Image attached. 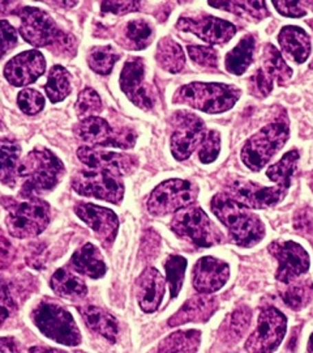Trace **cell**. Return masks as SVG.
<instances>
[{
    "instance_id": "obj_1",
    "label": "cell",
    "mask_w": 313,
    "mask_h": 353,
    "mask_svg": "<svg viewBox=\"0 0 313 353\" xmlns=\"http://www.w3.org/2000/svg\"><path fill=\"white\" fill-rule=\"evenodd\" d=\"M19 16L20 33L28 43L36 48H49L51 52L61 57L75 55V37L61 30L50 14L36 7H24Z\"/></svg>"
},
{
    "instance_id": "obj_2",
    "label": "cell",
    "mask_w": 313,
    "mask_h": 353,
    "mask_svg": "<svg viewBox=\"0 0 313 353\" xmlns=\"http://www.w3.org/2000/svg\"><path fill=\"white\" fill-rule=\"evenodd\" d=\"M213 214L225 225L234 243L241 248L255 246L263 240L265 228L250 208L235 202L227 194H217L211 203Z\"/></svg>"
},
{
    "instance_id": "obj_3",
    "label": "cell",
    "mask_w": 313,
    "mask_h": 353,
    "mask_svg": "<svg viewBox=\"0 0 313 353\" xmlns=\"http://www.w3.org/2000/svg\"><path fill=\"white\" fill-rule=\"evenodd\" d=\"M63 176L62 161L47 150L29 152L19 165V176L23 179L21 194L28 199L55 189Z\"/></svg>"
},
{
    "instance_id": "obj_4",
    "label": "cell",
    "mask_w": 313,
    "mask_h": 353,
    "mask_svg": "<svg viewBox=\"0 0 313 353\" xmlns=\"http://www.w3.org/2000/svg\"><path fill=\"white\" fill-rule=\"evenodd\" d=\"M240 89L234 85L217 83H191L176 92L174 101L204 113H225L240 97Z\"/></svg>"
},
{
    "instance_id": "obj_5",
    "label": "cell",
    "mask_w": 313,
    "mask_h": 353,
    "mask_svg": "<svg viewBox=\"0 0 313 353\" xmlns=\"http://www.w3.org/2000/svg\"><path fill=\"white\" fill-rule=\"evenodd\" d=\"M288 137L290 127L288 119L278 118L246 141L240 153L243 163L253 172L261 170L277 152L282 150Z\"/></svg>"
},
{
    "instance_id": "obj_6",
    "label": "cell",
    "mask_w": 313,
    "mask_h": 353,
    "mask_svg": "<svg viewBox=\"0 0 313 353\" xmlns=\"http://www.w3.org/2000/svg\"><path fill=\"white\" fill-rule=\"evenodd\" d=\"M32 319L38 330L51 341L68 347L81 343V334L74 316L59 303L41 301L34 307Z\"/></svg>"
},
{
    "instance_id": "obj_7",
    "label": "cell",
    "mask_w": 313,
    "mask_h": 353,
    "mask_svg": "<svg viewBox=\"0 0 313 353\" xmlns=\"http://www.w3.org/2000/svg\"><path fill=\"white\" fill-rule=\"evenodd\" d=\"M170 227L177 237L201 248L214 246L224 241L222 232L214 225L208 214L197 205L191 204L177 211L171 220Z\"/></svg>"
},
{
    "instance_id": "obj_8",
    "label": "cell",
    "mask_w": 313,
    "mask_h": 353,
    "mask_svg": "<svg viewBox=\"0 0 313 353\" xmlns=\"http://www.w3.org/2000/svg\"><path fill=\"white\" fill-rule=\"evenodd\" d=\"M123 173L113 169L81 170L72 179L77 194L120 204L125 196Z\"/></svg>"
},
{
    "instance_id": "obj_9",
    "label": "cell",
    "mask_w": 313,
    "mask_h": 353,
    "mask_svg": "<svg viewBox=\"0 0 313 353\" xmlns=\"http://www.w3.org/2000/svg\"><path fill=\"white\" fill-rule=\"evenodd\" d=\"M50 223V207L37 198L14 204L10 208L6 224L16 239H33L41 234Z\"/></svg>"
},
{
    "instance_id": "obj_10",
    "label": "cell",
    "mask_w": 313,
    "mask_h": 353,
    "mask_svg": "<svg viewBox=\"0 0 313 353\" xmlns=\"http://www.w3.org/2000/svg\"><path fill=\"white\" fill-rule=\"evenodd\" d=\"M288 327V319L278 309L268 306L261 310L257 326L246 343L248 353H272L281 345Z\"/></svg>"
},
{
    "instance_id": "obj_11",
    "label": "cell",
    "mask_w": 313,
    "mask_h": 353,
    "mask_svg": "<svg viewBox=\"0 0 313 353\" xmlns=\"http://www.w3.org/2000/svg\"><path fill=\"white\" fill-rule=\"evenodd\" d=\"M76 135L89 145L115 147L129 150L135 145L136 135L129 128L114 130L105 119L100 117H91L81 121L75 127Z\"/></svg>"
},
{
    "instance_id": "obj_12",
    "label": "cell",
    "mask_w": 313,
    "mask_h": 353,
    "mask_svg": "<svg viewBox=\"0 0 313 353\" xmlns=\"http://www.w3.org/2000/svg\"><path fill=\"white\" fill-rule=\"evenodd\" d=\"M196 199V189L183 179H170L153 190L148 199V211L154 216L174 214Z\"/></svg>"
},
{
    "instance_id": "obj_13",
    "label": "cell",
    "mask_w": 313,
    "mask_h": 353,
    "mask_svg": "<svg viewBox=\"0 0 313 353\" xmlns=\"http://www.w3.org/2000/svg\"><path fill=\"white\" fill-rule=\"evenodd\" d=\"M171 125L174 127L171 135V152L176 160L183 161L200 147L208 131L201 118L187 112H177L173 117Z\"/></svg>"
},
{
    "instance_id": "obj_14",
    "label": "cell",
    "mask_w": 313,
    "mask_h": 353,
    "mask_svg": "<svg viewBox=\"0 0 313 353\" xmlns=\"http://www.w3.org/2000/svg\"><path fill=\"white\" fill-rule=\"evenodd\" d=\"M227 195L248 208H268L281 202L288 194V188L273 186L263 188L246 179L230 181L226 186Z\"/></svg>"
},
{
    "instance_id": "obj_15",
    "label": "cell",
    "mask_w": 313,
    "mask_h": 353,
    "mask_svg": "<svg viewBox=\"0 0 313 353\" xmlns=\"http://www.w3.org/2000/svg\"><path fill=\"white\" fill-rule=\"evenodd\" d=\"M269 252L278 261L277 280L283 284L298 280L310 268V255L296 242H273L269 246Z\"/></svg>"
},
{
    "instance_id": "obj_16",
    "label": "cell",
    "mask_w": 313,
    "mask_h": 353,
    "mask_svg": "<svg viewBox=\"0 0 313 353\" xmlns=\"http://www.w3.org/2000/svg\"><path fill=\"white\" fill-rule=\"evenodd\" d=\"M176 28L183 32L193 33L211 45H224L235 36L237 28L218 17L201 14L197 17H180Z\"/></svg>"
},
{
    "instance_id": "obj_17",
    "label": "cell",
    "mask_w": 313,
    "mask_h": 353,
    "mask_svg": "<svg viewBox=\"0 0 313 353\" xmlns=\"http://www.w3.org/2000/svg\"><path fill=\"white\" fill-rule=\"evenodd\" d=\"M45 68L46 61L39 51H25L6 64L4 76L14 87H25L43 75Z\"/></svg>"
},
{
    "instance_id": "obj_18",
    "label": "cell",
    "mask_w": 313,
    "mask_h": 353,
    "mask_svg": "<svg viewBox=\"0 0 313 353\" xmlns=\"http://www.w3.org/2000/svg\"><path fill=\"white\" fill-rule=\"evenodd\" d=\"M120 88L127 97L142 110H151L153 108L154 101L145 85V64L141 58L125 64L120 75Z\"/></svg>"
},
{
    "instance_id": "obj_19",
    "label": "cell",
    "mask_w": 313,
    "mask_h": 353,
    "mask_svg": "<svg viewBox=\"0 0 313 353\" xmlns=\"http://www.w3.org/2000/svg\"><path fill=\"white\" fill-rule=\"evenodd\" d=\"M75 212L103 243H111L115 240L119 221L111 210L89 203H78L75 205Z\"/></svg>"
},
{
    "instance_id": "obj_20",
    "label": "cell",
    "mask_w": 313,
    "mask_h": 353,
    "mask_svg": "<svg viewBox=\"0 0 313 353\" xmlns=\"http://www.w3.org/2000/svg\"><path fill=\"white\" fill-rule=\"evenodd\" d=\"M228 278V265L213 256H204L199 259L192 271L193 287L201 294H209L221 290Z\"/></svg>"
},
{
    "instance_id": "obj_21",
    "label": "cell",
    "mask_w": 313,
    "mask_h": 353,
    "mask_svg": "<svg viewBox=\"0 0 313 353\" xmlns=\"http://www.w3.org/2000/svg\"><path fill=\"white\" fill-rule=\"evenodd\" d=\"M166 281L161 272L153 267L144 270L136 280V297L138 305L145 313L155 312L162 303Z\"/></svg>"
},
{
    "instance_id": "obj_22",
    "label": "cell",
    "mask_w": 313,
    "mask_h": 353,
    "mask_svg": "<svg viewBox=\"0 0 313 353\" xmlns=\"http://www.w3.org/2000/svg\"><path fill=\"white\" fill-rule=\"evenodd\" d=\"M77 157L88 169H113L123 174H129L136 168V159L128 154H120L115 152H103L83 147L77 151Z\"/></svg>"
},
{
    "instance_id": "obj_23",
    "label": "cell",
    "mask_w": 313,
    "mask_h": 353,
    "mask_svg": "<svg viewBox=\"0 0 313 353\" xmlns=\"http://www.w3.org/2000/svg\"><path fill=\"white\" fill-rule=\"evenodd\" d=\"M217 309V299L206 294L195 296L191 300H188L187 303L177 310V313L169 319V326L175 327L191 322L205 323L212 318Z\"/></svg>"
},
{
    "instance_id": "obj_24",
    "label": "cell",
    "mask_w": 313,
    "mask_h": 353,
    "mask_svg": "<svg viewBox=\"0 0 313 353\" xmlns=\"http://www.w3.org/2000/svg\"><path fill=\"white\" fill-rule=\"evenodd\" d=\"M50 285L55 294L68 301H81L88 293L84 280L77 276L72 270L67 268L56 270L51 278Z\"/></svg>"
},
{
    "instance_id": "obj_25",
    "label": "cell",
    "mask_w": 313,
    "mask_h": 353,
    "mask_svg": "<svg viewBox=\"0 0 313 353\" xmlns=\"http://www.w3.org/2000/svg\"><path fill=\"white\" fill-rule=\"evenodd\" d=\"M78 313L83 316L85 325L90 331L97 332L100 336L106 338L107 341H115L118 338V322L115 316H111L109 312L100 309L98 306H78Z\"/></svg>"
},
{
    "instance_id": "obj_26",
    "label": "cell",
    "mask_w": 313,
    "mask_h": 353,
    "mask_svg": "<svg viewBox=\"0 0 313 353\" xmlns=\"http://www.w3.org/2000/svg\"><path fill=\"white\" fill-rule=\"evenodd\" d=\"M278 42L296 63L305 62L312 49L310 36L299 26H285L278 36Z\"/></svg>"
},
{
    "instance_id": "obj_27",
    "label": "cell",
    "mask_w": 313,
    "mask_h": 353,
    "mask_svg": "<svg viewBox=\"0 0 313 353\" xmlns=\"http://www.w3.org/2000/svg\"><path fill=\"white\" fill-rule=\"evenodd\" d=\"M74 271L77 274L85 275L90 279H100L106 274V265L103 262L100 250L87 243L72 255L71 263Z\"/></svg>"
},
{
    "instance_id": "obj_28",
    "label": "cell",
    "mask_w": 313,
    "mask_h": 353,
    "mask_svg": "<svg viewBox=\"0 0 313 353\" xmlns=\"http://www.w3.org/2000/svg\"><path fill=\"white\" fill-rule=\"evenodd\" d=\"M21 148L11 140H0V183L13 188L19 176Z\"/></svg>"
},
{
    "instance_id": "obj_29",
    "label": "cell",
    "mask_w": 313,
    "mask_h": 353,
    "mask_svg": "<svg viewBox=\"0 0 313 353\" xmlns=\"http://www.w3.org/2000/svg\"><path fill=\"white\" fill-rule=\"evenodd\" d=\"M155 59L163 70L171 74L180 72L186 64V57L182 46L170 37L162 38L160 41L155 51Z\"/></svg>"
},
{
    "instance_id": "obj_30",
    "label": "cell",
    "mask_w": 313,
    "mask_h": 353,
    "mask_svg": "<svg viewBox=\"0 0 313 353\" xmlns=\"http://www.w3.org/2000/svg\"><path fill=\"white\" fill-rule=\"evenodd\" d=\"M201 334L197 330L176 331L163 339L158 353H195L200 345Z\"/></svg>"
},
{
    "instance_id": "obj_31",
    "label": "cell",
    "mask_w": 313,
    "mask_h": 353,
    "mask_svg": "<svg viewBox=\"0 0 313 353\" xmlns=\"http://www.w3.org/2000/svg\"><path fill=\"white\" fill-rule=\"evenodd\" d=\"M255 52V37L246 36L226 55V70L233 75H241L252 63Z\"/></svg>"
},
{
    "instance_id": "obj_32",
    "label": "cell",
    "mask_w": 313,
    "mask_h": 353,
    "mask_svg": "<svg viewBox=\"0 0 313 353\" xmlns=\"http://www.w3.org/2000/svg\"><path fill=\"white\" fill-rule=\"evenodd\" d=\"M252 319V312L250 307L241 305L238 309H235L230 316H227L225 323L221 327V339L234 344L235 341L243 338L246 331L248 330Z\"/></svg>"
},
{
    "instance_id": "obj_33",
    "label": "cell",
    "mask_w": 313,
    "mask_h": 353,
    "mask_svg": "<svg viewBox=\"0 0 313 353\" xmlns=\"http://www.w3.org/2000/svg\"><path fill=\"white\" fill-rule=\"evenodd\" d=\"M263 71L277 80L279 85H285L292 76V70L283 61L281 52L270 43L265 45L263 54Z\"/></svg>"
},
{
    "instance_id": "obj_34",
    "label": "cell",
    "mask_w": 313,
    "mask_h": 353,
    "mask_svg": "<svg viewBox=\"0 0 313 353\" xmlns=\"http://www.w3.org/2000/svg\"><path fill=\"white\" fill-rule=\"evenodd\" d=\"M298 161L299 152L296 150L288 152L277 164L269 166V169L266 170V176L278 186H283L288 189L291 185V176L296 169Z\"/></svg>"
},
{
    "instance_id": "obj_35",
    "label": "cell",
    "mask_w": 313,
    "mask_h": 353,
    "mask_svg": "<svg viewBox=\"0 0 313 353\" xmlns=\"http://www.w3.org/2000/svg\"><path fill=\"white\" fill-rule=\"evenodd\" d=\"M45 92L51 102H61L71 92V76L62 65H55L51 68Z\"/></svg>"
},
{
    "instance_id": "obj_36",
    "label": "cell",
    "mask_w": 313,
    "mask_h": 353,
    "mask_svg": "<svg viewBox=\"0 0 313 353\" xmlns=\"http://www.w3.org/2000/svg\"><path fill=\"white\" fill-rule=\"evenodd\" d=\"M119 58L120 55L113 46L93 48L89 50L87 57L89 67L100 75H109L113 71L114 65L119 61Z\"/></svg>"
},
{
    "instance_id": "obj_37",
    "label": "cell",
    "mask_w": 313,
    "mask_h": 353,
    "mask_svg": "<svg viewBox=\"0 0 313 353\" xmlns=\"http://www.w3.org/2000/svg\"><path fill=\"white\" fill-rule=\"evenodd\" d=\"M209 6L256 20H263L269 16L265 1H209Z\"/></svg>"
},
{
    "instance_id": "obj_38",
    "label": "cell",
    "mask_w": 313,
    "mask_h": 353,
    "mask_svg": "<svg viewBox=\"0 0 313 353\" xmlns=\"http://www.w3.org/2000/svg\"><path fill=\"white\" fill-rule=\"evenodd\" d=\"M125 34L132 49L142 50L151 45L153 29L145 20H132L125 26Z\"/></svg>"
},
{
    "instance_id": "obj_39",
    "label": "cell",
    "mask_w": 313,
    "mask_h": 353,
    "mask_svg": "<svg viewBox=\"0 0 313 353\" xmlns=\"http://www.w3.org/2000/svg\"><path fill=\"white\" fill-rule=\"evenodd\" d=\"M290 284H292V283H290ZM312 296L313 284L308 280L295 283L288 290H283V293H282L283 303H286L288 307L292 310L303 309L307 303H310Z\"/></svg>"
},
{
    "instance_id": "obj_40",
    "label": "cell",
    "mask_w": 313,
    "mask_h": 353,
    "mask_svg": "<svg viewBox=\"0 0 313 353\" xmlns=\"http://www.w3.org/2000/svg\"><path fill=\"white\" fill-rule=\"evenodd\" d=\"M186 268H187V259L180 255H171L164 262V270L167 275V281L170 284L171 297H176L182 290L183 280L186 275Z\"/></svg>"
},
{
    "instance_id": "obj_41",
    "label": "cell",
    "mask_w": 313,
    "mask_h": 353,
    "mask_svg": "<svg viewBox=\"0 0 313 353\" xmlns=\"http://www.w3.org/2000/svg\"><path fill=\"white\" fill-rule=\"evenodd\" d=\"M100 110L102 101L96 90L87 88L78 94V99L76 102V113L80 119L84 121L87 118L96 117V114L100 113Z\"/></svg>"
},
{
    "instance_id": "obj_42",
    "label": "cell",
    "mask_w": 313,
    "mask_h": 353,
    "mask_svg": "<svg viewBox=\"0 0 313 353\" xmlns=\"http://www.w3.org/2000/svg\"><path fill=\"white\" fill-rule=\"evenodd\" d=\"M19 108L28 114L36 115L45 108V97L36 89H24L17 96Z\"/></svg>"
},
{
    "instance_id": "obj_43",
    "label": "cell",
    "mask_w": 313,
    "mask_h": 353,
    "mask_svg": "<svg viewBox=\"0 0 313 353\" xmlns=\"http://www.w3.org/2000/svg\"><path fill=\"white\" fill-rule=\"evenodd\" d=\"M221 151V137L217 131H208L201 143L199 159L202 164H212Z\"/></svg>"
},
{
    "instance_id": "obj_44",
    "label": "cell",
    "mask_w": 313,
    "mask_h": 353,
    "mask_svg": "<svg viewBox=\"0 0 313 353\" xmlns=\"http://www.w3.org/2000/svg\"><path fill=\"white\" fill-rule=\"evenodd\" d=\"M188 55L196 64L206 68H217L218 54L209 46H188Z\"/></svg>"
},
{
    "instance_id": "obj_45",
    "label": "cell",
    "mask_w": 313,
    "mask_h": 353,
    "mask_svg": "<svg viewBox=\"0 0 313 353\" xmlns=\"http://www.w3.org/2000/svg\"><path fill=\"white\" fill-rule=\"evenodd\" d=\"M248 87L253 96L263 99L272 92L273 79L268 75L263 68H259L253 75L250 76Z\"/></svg>"
},
{
    "instance_id": "obj_46",
    "label": "cell",
    "mask_w": 313,
    "mask_h": 353,
    "mask_svg": "<svg viewBox=\"0 0 313 353\" xmlns=\"http://www.w3.org/2000/svg\"><path fill=\"white\" fill-rule=\"evenodd\" d=\"M16 305L7 283L0 278V327L14 314Z\"/></svg>"
},
{
    "instance_id": "obj_47",
    "label": "cell",
    "mask_w": 313,
    "mask_h": 353,
    "mask_svg": "<svg viewBox=\"0 0 313 353\" xmlns=\"http://www.w3.org/2000/svg\"><path fill=\"white\" fill-rule=\"evenodd\" d=\"M17 45V33L7 20H0V59Z\"/></svg>"
},
{
    "instance_id": "obj_48",
    "label": "cell",
    "mask_w": 313,
    "mask_h": 353,
    "mask_svg": "<svg viewBox=\"0 0 313 353\" xmlns=\"http://www.w3.org/2000/svg\"><path fill=\"white\" fill-rule=\"evenodd\" d=\"M140 1H102V12L125 14V13L138 11Z\"/></svg>"
},
{
    "instance_id": "obj_49",
    "label": "cell",
    "mask_w": 313,
    "mask_h": 353,
    "mask_svg": "<svg viewBox=\"0 0 313 353\" xmlns=\"http://www.w3.org/2000/svg\"><path fill=\"white\" fill-rule=\"evenodd\" d=\"M277 11L288 16V17H303L305 16V10L303 8V3L301 1H273Z\"/></svg>"
},
{
    "instance_id": "obj_50",
    "label": "cell",
    "mask_w": 313,
    "mask_h": 353,
    "mask_svg": "<svg viewBox=\"0 0 313 353\" xmlns=\"http://www.w3.org/2000/svg\"><path fill=\"white\" fill-rule=\"evenodd\" d=\"M14 258V250L12 243L6 237L0 236V270H6L12 263Z\"/></svg>"
},
{
    "instance_id": "obj_51",
    "label": "cell",
    "mask_w": 313,
    "mask_h": 353,
    "mask_svg": "<svg viewBox=\"0 0 313 353\" xmlns=\"http://www.w3.org/2000/svg\"><path fill=\"white\" fill-rule=\"evenodd\" d=\"M0 353H23V348L13 338H0Z\"/></svg>"
},
{
    "instance_id": "obj_52",
    "label": "cell",
    "mask_w": 313,
    "mask_h": 353,
    "mask_svg": "<svg viewBox=\"0 0 313 353\" xmlns=\"http://www.w3.org/2000/svg\"><path fill=\"white\" fill-rule=\"evenodd\" d=\"M29 353H69L65 352V351H61V350H56V348H51V347H41V345H37V347H32L30 350H29ZM75 353H85V352H77Z\"/></svg>"
},
{
    "instance_id": "obj_53",
    "label": "cell",
    "mask_w": 313,
    "mask_h": 353,
    "mask_svg": "<svg viewBox=\"0 0 313 353\" xmlns=\"http://www.w3.org/2000/svg\"><path fill=\"white\" fill-rule=\"evenodd\" d=\"M308 352L313 353V334L310 338V341H308Z\"/></svg>"
},
{
    "instance_id": "obj_54",
    "label": "cell",
    "mask_w": 313,
    "mask_h": 353,
    "mask_svg": "<svg viewBox=\"0 0 313 353\" xmlns=\"http://www.w3.org/2000/svg\"><path fill=\"white\" fill-rule=\"evenodd\" d=\"M307 4H310V6H312V11H313V1H307Z\"/></svg>"
},
{
    "instance_id": "obj_55",
    "label": "cell",
    "mask_w": 313,
    "mask_h": 353,
    "mask_svg": "<svg viewBox=\"0 0 313 353\" xmlns=\"http://www.w3.org/2000/svg\"><path fill=\"white\" fill-rule=\"evenodd\" d=\"M310 68H311V70H313V61L312 62H311V64H310Z\"/></svg>"
},
{
    "instance_id": "obj_56",
    "label": "cell",
    "mask_w": 313,
    "mask_h": 353,
    "mask_svg": "<svg viewBox=\"0 0 313 353\" xmlns=\"http://www.w3.org/2000/svg\"><path fill=\"white\" fill-rule=\"evenodd\" d=\"M310 26H313V23H310Z\"/></svg>"
}]
</instances>
